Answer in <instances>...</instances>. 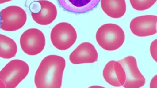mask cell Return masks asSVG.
<instances>
[{
  "label": "cell",
  "instance_id": "cell-13",
  "mask_svg": "<svg viewBox=\"0 0 157 88\" xmlns=\"http://www.w3.org/2000/svg\"><path fill=\"white\" fill-rule=\"evenodd\" d=\"M101 5L104 12L112 18H120L126 11L125 0H101Z\"/></svg>",
  "mask_w": 157,
  "mask_h": 88
},
{
  "label": "cell",
  "instance_id": "cell-12",
  "mask_svg": "<svg viewBox=\"0 0 157 88\" xmlns=\"http://www.w3.org/2000/svg\"><path fill=\"white\" fill-rule=\"evenodd\" d=\"M100 0H57L65 10L75 13H83L94 8Z\"/></svg>",
  "mask_w": 157,
  "mask_h": 88
},
{
  "label": "cell",
  "instance_id": "cell-5",
  "mask_svg": "<svg viewBox=\"0 0 157 88\" xmlns=\"http://www.w3.org/2000/svg\"><path fill=\"white\" fill-rule=\"evenodd\" d=\"M77 38V34L75 28L71 24L66 22L56 24L50 33V39L53 45L60 50H66L70 48Z\"/></svg>",
  "mask_w": 157,
  "mask_h": 88
},
{
  "label": "cell",
  "instance_id": "cell-14",
  "mask_svg": "<svg viewBox=\"0 0 157 88\" xmlns=\"http://www.w3.org/2000/svg\"><path fill=\"white\" fill-rule=\"evenodd\" d=\"M17 47L15 41L11 38L0 34V57L9 59L17 53Z\"/></svg>",
  "mask_w": 157,
  "mask_h": 88
},
{
  "label": "cell",
  "instance_id": "cell-6",
  "mask_svg": "<svg viewBox=\"0 0 157 88\" xmlns=\"http://www.w3.org/2000/svg\"><path fill=\"white\" fill-rule=\"evenodd\" d=\"M20 44L22 51L27 54L34 56L40 53L45 45V38L43 33L36 28L25 31L21 35Z\"/></svg>",
  "mask_w": 157,
  "mask_h": 88
},
{
  "label": "cell",
  "instance_id": "cell-1",
  "mask_svg": "<svg viewBox=\"0 0 157 88\" xmlns=\"http://www.w3.org/2000/svg\"><path fill=\"white\" fill-rule=\"evenodd\" d=\"M66 61L63 57L51 55L41 61L34 76V83L38 88H60L62 84Z\"/></svg>",
  "mask_w": 157,
  "mask_h": 88
},
{
  "label": "cell",
  "instance_id": "cell-18",
  "mask_svg": "<svg viewBox=\"0 0 157 88\" xmlns=\"http://www.w3.org/2000/svg\"><path fill=\"white\" fill-rule=\"evenodd\" d=\"M12 0H0V4L9 2Z\"/></svg>",
  "mask_w": 157,
  "mask_h": 88
},
{
  "label": "cell",
  "instance_id": "cell-16",
  "mask_svg": "<svg viewBox=\"0 0 157 88\" xmlns=\"http://www.w3.org/2000/svg\"><path fill=\"white\" fill-rule=\"evenodd\" d=\"M157 39L153 41L151 44L150 46V52L153 59L157 62Z\"/></svg>",
  "mask_w": 157,
  "mask_h": 88
},
{
  "label": "cell",
  "instance_id": "cell-8",
  "mask_svg": "<svg viewBox=\"0 0 157 88\" xmlns=\"http://www.w3.org/2000/svg\"><path fill=\"white\" fill-rule=\"evenodd\" d=\"M125 71L126 79L122 86L125 88H139L145 84V78L139 71L136 58L128 56L117 61Z\"/></svg>",
  "mask_w": 157,
  "mask_h": 88
},
{
  "label": "cell",
  "instance_id": "cell-10",
  "mask_svg": "<svg viewBox=\"0 0 157 88\" xmlns=\"http://www.w3.org/2000/svg\"><path fill=\"white\" fill-rule=\"evenodd\" d=\"M97 51L91 43L84 42L79 45L70 55L69 60L75 64L92 63L98 59Z\"/></svg>",
  "mask_w": 157,
  "mask_h": 88
},
{
  "label": "cell",
  "instance_id": "cell-2",
  "mask_svg": "<svg viewBox=\"0 0 157 88\" xmlns=\"http://www.w3.org/2000/svg\"><path fill=\"white\" fill-rule=\"evenodd\" d=\"M29 67L18 59L9 62L0 71V88H14L27 76Z\"/></svg>",
  "mask_w": 157,
  "mask_h": 88
},
{
  "label": "cell",
  "instance_id": "cell-15",
  "mask_svg": "<svg viewBox=\"0 0 157 88\" xmlns=\"http://www.w3.org/2000/svg\"><path fill=\"white\" fill-rule=\"evenodd\" d=\"M131 5L135 9L144 11L151 7L157 0H129Z\"/></svg>",
  "mask_w": 157,
  "mask_h": 88
},
{
  "label": "cell",
  "instance_id": "cell-4",
  "mask_svg": "<svg viewBox=\"0 0 157 88\" xmlns=\"http://www.w3.org/2000/svg\"><path fill=\"white\" fill-rule=\"evenodd\" d=\"M27 19L26 13L21 7L10 6L0 12V28L3 30L13 31L21 28Z\"/></svg>",
  "mask_w": 157,
  "mask_h": 88
},
{
  "label": "cell",
  "instance_id": "cell-7",
  "mask_svg": "<svg viewBox=\"0 0 157 88\" xmlns=\"http://www.w3.org/2000/svg\"><path fill=\"white\" fill-rule=\"evenodd\" d=\"M30 9L33 20L42 25H48L52 23L57 15L56 6L52 2L47 0L34 1L31 4Z\"/></svg>",
  "mask_w": 157,
  "mask_h": 88
},
{
  "label": "cell",
  "instance_id": "cell-17",
  "mask_svg": "<svg viewBox=\"0 0 157 88\" xmlns=\"http://www.w3.org/2000/svg\"><path fill=\"white\" fill-rule=\"evenodd\" d=\"M157 75L152 79L150 83V88H157Z\"/></svg>",
  "mask_w": 157,
  "mask_h": 88
},
{
  "label": "cell",
  "instance_id": "cell-3",
  "mask_svg": "<svg viewBox=\"0 0 157 88\" xmlns=\"http://www.w3.org/2000/svg\"><path fill=\"white\" fill-rule=\"evenodd\" d=\"M125 38L122 29L113 23L102 25L98 29L96 34L98 43L107 51H114L119 49L123 44Z\"/></svg>",
  "mask_w": 157,
  "mask_h": 88
},
{
  "label": "cell",
  "instance_id": "cell-9",
  "mask_svg": "<svg viewBox=\"0 0 157 88\" xmlns=\"http://www.w3.org/2000/svg\"><path fill=\"white\" fill-rule=\"evenodd\" d=\"M157 16L145 15L134 18L130 24L131 31L134 35L140 37L154 35L157 33Z\"/></svg>",
  "mask_w": 157,
  "mask_h": 88
},
{
  "label": "cell",
  "instance_id": "cell-11",
  "mask_svg": "<svg viewBox=\"0 0 157 88\" xmlns=\"http://www.w3.org/2000/svg\"><path fill=\"white\" fill-rule=\"evenodd\" d=\"M105 80L114 87H121L124 84L126 79V74L122 65L117 61L108 62L103 71Z\"/></svg>",
  "mask_w": 157,
  "mask_h": 88
}]
</instances>
